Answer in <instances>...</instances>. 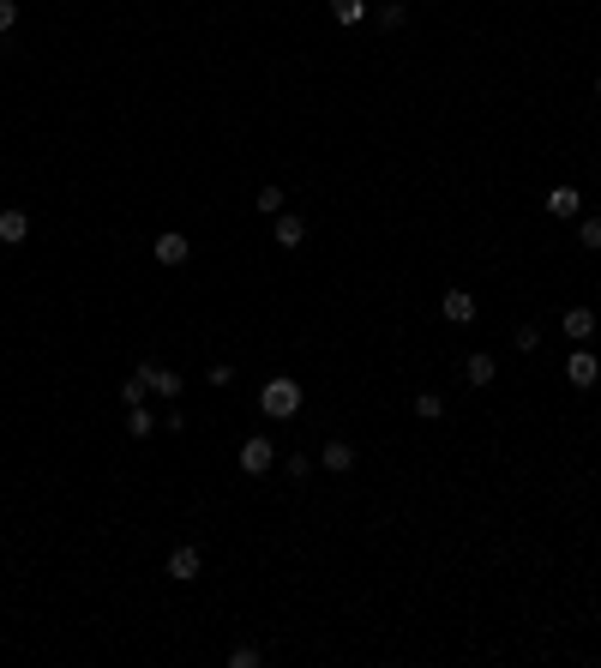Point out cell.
Masks as SVG:
<instances>
[{"label": "cell", "mask_w": 601, "mask_h": 668, "mask_svg": "<svg viewBox=\"0 0 601 668\" xmlns=\"http://www.w3.org/2000/svg\"><path fill=\"white\" fill-rule=\"evenodd\" d=\"M25 235H30V217L18 211V205H13V211H0V241H6V248H18Z\"/></svg>", "instance_id": "cell-11"}, {"label": "cell", "mask_w": 601, "mask_h": 668, "mask_svg": "<svg viewBox=\"0 0 601 668\" xmlns=\"http://www.w3.org/2000/svg\"><path fill=\"white\" fill-rule=\"evenodd\" d=\"M577 241H584L589 253H601V217H584V223H577Z\"/></svg>", "instance_id": "cell-17"}, {"label": "cell", "mask_w": 601, "mask_h": 668, "mask_svg": "<svg viewBox=\"0 0 601 668\" xmlns=\"http://www.w3.org/2000/svg\"><path fill=\"white\" fill-rule=\"evenodd\" d=\"M163 572H169L174 584H193V578L205 572V554H199V548H174V554H169V567H163Z\"/></svg>", "instance_id": "cell-4"}, {"label": "cell", "mask_w": 601, "mask_h": 668, "mask_svg": "<svg viewBox=\"0 0 601 668\" xmlns=\"http://www.w3.org/2000/svg\"><path fill=\"white\" fill-rule=\"evenodd\" d=\"M565 337H577V344H589V337H596V313H589V307H565Z\"/></svg>", "instance_id": "cell-10"}, {"label": "cell", "mask_w": 601, "mask_h": 668, "mask_svg": "<svg viewBox=\"0 0 601 668\" xmlns=\"http://www.w3.org/2000/svg\"><path fill=\"white\" fill-rule=\"evenodd\" d=\"M565 379H572V386H596V379H601V362L589 355L584 344L572 349V362H565Z\"/></svg>", "instance_id": "cell-5"}, {"label": "cell", "mask_w": 601, "mask_h": 668, "mask_svg": "<svg viewBox=\"0 0 601 668\" xmlns=\"http://www.w3.org/2000/svg\"><path fill=\"white\" fill-rule=\"evenodd\" d=\"M319 464H325L331 476H343V470H355V446H349V440H325V451H319Z\"/></svg>", "instance_id": "cell-8"}, {"label": "cell", "mask_w": 601, "mask_h": 668, "mask_svg": "<svg viewBox=\"0 0 601 668\" xmlns=\"http://www.w3.org/2000/svg\"><path fill=\"white\" fill-rule=\"evenodd\" d=\"M517 349H523V355H535V349H542V332H535V325H517V337H511Z\"/></svg>", "instance_id": "cell-20"}, {"label": "cell", "mask_w": 601, "mask_h": 668, "mask_svg": "<svg viewBox=\"0 0 601 668\" xmlns=\"http://www.w3.org/2000/svg\"><path fill=\"white\" fill-rule=\"evenodd\" d=\"M127 434H132V440H151V434H157V416H151L144 404H132V409H127Z\"/></svg>", "instance_id": "cell-14"}, {"label": "cell", "mask_w": 601, "mask_h": 668, "mask_svg": "<svg viewBox=\"0 0 601 668\" xmlns=\"http://www.w3.org/2000/svg\"><path fill=\"white\" fill-rule=\"evenodd\" d=\"M186 253H193V241H186L181 229H163L157 235V265H186Z\"/></svg>", "instance_id": "cell-6"}, {"label": "cell", "mask_w": 601, "mask_h": 668, "mask_svg": "<svg viewBox=\"0 0 601 668\" xmlns=\"http://www.w3.org/2000/svg\"><path fill=\"white\" fill-rule=\"evenodd\" d=\"M144 398H151V386H144V379H139V374H132V379H127V386H121V404H127V409H132V404H144Z\"/></svg>", "instance_id": "cell-19"}, {"label": "cell", "mask_w": 601, "mask_h": 668, "mask_svg": "<svg viewBox=\"0 0 601 668\" xmlns=\"http://www.w3.org/2000/svg\"><path fill=\"white\" fill-rule=\"evenodd\" d=\"M416 416H421V421H439V416H445V398H439V392H421V398H416Z\"/></svg>", "instance_id": "cell-16"}, {"label": "cell", "mask_w": 601, "mask_h": 668, "mask_svg": "<svg viewBox=\"0 0 601 668\" xmlns=\"http://www.w3.org/2000/svg\"><path fill=\"white\" fill-rule=\"evenodd\" d=\"M139 379L163 398V404H174V398H181V374H174V367H151V362H144V367H139Z\"/></svg>", "instance_id": "cell-3"}, {"label": "cell", "mask_w": 601, "mask_h": 668, "mask_svg": "<svg viewBox=\"0 0 601 668\" xmlns=\"http://www.w3.org/2000/svg\"><path fill=\"white\" fill-rule=\"evenodd\" d=\"M235 464H241L247 476H265V470L277 464V446H271V440H265V434H253V440H247L241 451H235Z\"/></svg>", "instance_id": "cell-2"}, {"label": "cell", "mask_w": 601, "mask_h": 668, "mask_svg": "<svg viewBox=\"0 0 601 668\" xmlns=\"http://www.w3.org/2000/svg\"><path fill=\"white\" fill-rule=\"evenodd\" d=\"M300 241H307V223H300V217H277V248L295 253Z\"/></svg>", "instance_id": "cell-13"}, {"label": "cell", "mask_w": 601, "mask_h": 668, "mask_svg": "<svg viewBox=\"0 0 601 668\" xmlns=\"http://www.w3.org/2000/svg\"><path fill=\"white\" fill-rule=\"evenodd\" d=\"M18 25V0H0V30H13Z\"/></svg>", "instance_id": "cell-23"}, {"label": "cell", "mask_w": 601, "mask_h": 668, "mask_svg": "<svg viewBox=\"0 0 601 668\" xmlns=\"http://www.w3.org/2000/svg\"><path fill=\"white\" fill-rule=\"evenodd\" d=\"M403 18H409V6H403V0H385V6H379V25H385V30H397Z\"/></svg>", "instance_id": "cell-18"}, {"label": "cell", "mask_w": 601, "mask_h": 668, "mask_svg": "<svg viewBox=\"0 0 601 668\" xmlns=\"http://www.w3.org/2000/svg\"><path fill=\"white\" fill-rule=\"evenodd\" d=\"M596 97H601V79H596Z\"/></svg>", "instance_id": "cell-24"}, {"label": "cell", "mask_w": 601, "mask_h": 668, "mask_svg": "<svg viewBox=\"0 0 601 668\" xmlns=\"http://www.w3.org/2000/svg\"><path fill=\"white\" fill-rule=\"evenodd\" d=\"M547 217H584V193L577 187H554L547 193Z\"/></svg>", "instance_id": "cell-7"}, {"label": "cell", "mask_w": 601, "mask_h": 668, "mask_svg": "<svg viewBox=\"0 0 601 668\" xmlns=\"http://www.w3.org/2000/svg\"><path fill=\"white\" fill-rule=\"evenodd\" d=\"M475 320V295L469 290H445V325H469Z\"/></svg>", "instance_id": "cell-9"}, {"label": "cell", "mask_w": 601, "mask_h": 668, "mask_svg": "<svg viewBox=\"0 0 601 668\" xmlns=\"http://www.w3.org/2000/svg\"><path fill=\"white\" fill-rule=\"evenodd\" d=\"M331 18L337 25H361L367 18V0H331Z\"/></svg>", "instance_id": "cell-15"}, {"label": "cell", "mask_w": 601, "mask_h": 668, "mask_svg": "<svg viewBox=\"0 0 601 668\" xmlns=\"http://www.w3.org/2000/svg\"><path fill=\"white\" fill-rule=\"evenodd\" d=\"M258 409H265L271 421L300 416V379H295V374H277V379H265V386H258Z\"/></svg>", "instance_id": "cell-1"}, {"label": "cell", "mask_w": 601, "mask_h": 668, "mask_svg": "<svg viewBox=\"0 0 601 668\" xmlns=\"http://www.w3.org/2000/svg\"><path fill=\"white\" fill-rule=\"evenodd\" d=\"M493 374H500V367H493V355H481V349L463 362V379H469V386H493Z\"/></svg>", "instance_id": "cell-12"}, {"label": "cell", "mask_w": 601, "mask_h": 668, "mask_svg": "<svg viewBox=\"0 0 601 668\" xmlns=\"http://www.w3.org/2000/svg\"><path fill=\"white\" fill-rule=\"evenodd\" d=\"M253 205H258V211H283V187H258Z\"/></svg>", "instance_id": "cell-21"}, {"label": "cell", "mask_w": 601, "mask_h": 668, "mask_svg": "<svg viewBox=\"0 0 601 668\" xmlns=\"http://www.w3.org/2000/svg\"><path fill=\"white\" fill-rule=\"evenodd\" d=\"M229 668H258V651H253V644H235V651H229Z\"/></svg>", "instance_id": "cell-22"}]
</instances>
